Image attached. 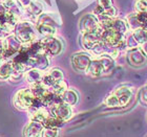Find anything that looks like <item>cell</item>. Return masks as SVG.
I'll return each instance as SVG.
<instances>
[{"instance_id":"cell-1","label":"cell","mask_w":147,"mask_h":137,"mask_svg":"<svg viewBox=\"0 0 147 137\" xmlns=\"http://www.w3.org/2000/svg\"><path fill=\"white\" fill-rule=\"evenodd\" d=\"M15 36L18 38L21 43H28L36 40V28L31 22L22 21L18 22L15 26Z\"/></svg>"},{"instance_id":"cell-2","label":"cell","mask_w":147,"mask_h":137,"mask_svg":"<svg viewBox=\"0 0 147 137\" xmlns=\"http://www.w3.org/2000/svg\"><path fill=\"white\" fill-rule=\"evenodd\" d=\"M35 100V95L32 91V89H21L19 90L14 96L13 103L14 106L19 110H28L30 107L33 105Z\"/></svg>"},{"instance_id":"cell-3","label":"cell","mask_w":147,"mask_h":137,"mask_svg":"<svg viewBox=\"0 0 147 137\" xmlns=\"http://www.w3.org/2000/svg\"><path fill=\"white\" fill-rule=\"evenodd\" d=\"M1 45L4 50V59H7L18 53V51L21 49L22 43L15 35H9L3 39Z\"/></svg>"},{"instance_id":"cell-4","label":"cell","mask_w":147,"mask_h":137,"mask_svg":"<svg viewBox=\"0 0 147 137\" xmlns=\"http://www.w3.org/2000/svg\"><path fill=\"white\" fill-rule=\"evenodd\" d=\"M41 44L44 49V51L49 55H58L63 49L62 42L54 36L44 37V39L41 40Z\"/></svg>"},{"instance_id":"cell-5","label":"cell","mask_w":147,"mask_h":137,"mask_svg":"<svg viewBox=\"0 0 147 137\" xmlns=\"http://www.w3.org/2000/svg\"><path fill=\"white\" fill-rule=\"evenodd\" d=\"M126 59H127L128 64L130 66H134V67H141L147 63V55L139 47L129 48V50L127 51Z\"/></svg>"},{"instance_id":"cell-6","label":"cell","mask_w":147,"mask_h":137,"mask_svg":"<svg viewBox=\"0 0 147 137\" xmlns=\"http://www.w3.org/2000/svg\"><path fill=\"white\" fill-rule=\"evenodd\" d=\"M101 42H102V39H101V29H100V27H98L94 31H89V33L83 34L82 46L86 50L92 51Z\"/></svg>"},{"instance_id":"cell-7","label":"cell","mask_w":147,"mask_h":137,"mask_svg":"<svg viewBox=\"0 0 147 137\" xmlns=\"http://www.w3.org/2000/svg\"><path fill=\"white\" fill-rule=\"evenodd\" d=\"M92 58L89 53L86 52H78L71 57V65L74 69L79 72H86Z\"/></svg>"},{"instance_id":"cell-8","label":"cell","mask_w":147,"mask_h":137,"mask_svg":"<svg viewBox=\"0 0 147 137\" xmlns=\"http://www.w3.org/2000/svg\"><path fill=\"white\" fill-rule=\"evenodd\" d=\"M51 113L53 116H56L57 118L61 119L64 122H67L73 116V110H71V105L64 102H60L56 105H53L51 107Z\"/></svg>"},{"instance_id":"cell-9","label":"cell","mask_w":147,"mask_h":137,"mask_svg":"<svg viewBox=\"0 0 147 137\" xmlns=\"http://www.w3.org/2000/svg\"><path fill=\"white\" fill-rule=\"evenodd\" d=\"M79 27L82 34L96 31L99 27L98 17L96 15H92V14H87L84 17H82V19L80 20Z\"/></svg>"},{"instance_id":"cell-10","label":"cell","mask_w":147,"mask_h":137,"mask_svg":"<svg viewBox=\"0 0 147 137\" xmlns=\"http://www.w3.org/2000/svg\"><path fill=\"white\" fill-rule=\"evenodd\" d=\"M113 94L119 100L120 106L126 107L134 95V88L130 86H122V87H119L117 89L116 91L113 92Z\"/></svg>"},{"instance_id":"cell-11","label":"cell","mask_w":147,"mask_h":137,"mask_svg":"<svg viewBox=\"0 0 147 137\" xmlns=\"http://www.w3.org/2000/svg\"><path fill=\"white\" fill-rule=\"evenodd\" d=\"M63 78H64V76H63L62 70H60L59 68H54L43 76L42 83L45 86H47L49 88H52L56 83L63 80Z\"/></svg>"},{"instance_id":"cell-12","label":"cell","mask_w":147,"mask_h":137,"mask_svg":"<svg viewBox=\"0 0 147 137\" xmlns=\"http://www.w3.org/2000/svg\"><path fill=\"white\" fill-rule=\"evenodd\" d=\"M96 58L98 59V61L100 62L103 76L109 74L113 70V68H115V61L113 60L115 59L111 55H109L108 53H103V55H100Z\"/></svg>"},{"instance_id":"cell-13","label":"cell","mask_w":147,"mask_h":137,"mask_svg":"<svg viewBox=\"0 0 147 137\" xmlns=\"http://www.w3.org/2000/svg\"><path fill=\"white\" fill-rule=\"evenodd\" d=\"M37 23H44V24L53 25L58 27L61 25V19L59 17L58 14H54V13H44L38 17L37 19Z\"/></svg>"},{"instance_id":"cell-14","label":"cell","mask_w":147,"mask_h":137,"mask_svg":"<svg viewBox=\"0 0 147 137\" xmlns=\"http://www.w3.org/2000/svg\"><path fill=\"white\" fill-rule=\"evenodd\" d=\"M28 112H30V119L31 120H36V122H40L42 124L51 115L49 111L46 110L45 106L40 107V108H30Z\"/></svg>"},{"instance_id":"cell-15","label":"cell","mask_w":147,"mask_h":137,"mask_svg":"<svg viewBox=\"0 0 147 137\" xmlns=\"http://www.w3.org/2000/svg\"><path fill=\"white\" fill-rule=\"evenodd\" d=\"M44 9V4L41 0H33V2L30 4L28 9L24 12L28 14V16L32 19H38Z\"/></svg>"},{"instance_id":"cell-16","label":"cell","mask_w":147,"mask_h":137,"mask_svg":"<svg viewBox=\"0 0 147 137\" xmlns=\"http://www.w3.org/2000/svg\"><path fill=\"white\" fill-rule=\"evenodd\" d=\"M43 128H44V125H43L42 122H36V120H31V122L24 129V136H28V137L41 136Z\"/></svg>"},{"instance_id":"cell-17","label":"cell","mask_w":147,"mask_h":137,"mask_svg":"<svg viewBox=\"0 0 147 137\" xmlns=\"http://www.w3.org/2000/svg\"><path fill=\"white\" fill-rule=\"evenodd\" d=\"M43 76H44V74L41 72V69H38V68H31V69L28 70V71L24 73V79H25V82L28 83L31 86H33V85H35V84H38V83L42 82Z\"/></svg>"},{"instance_id":"cell-18","label":"cell","mask_w":147,"mask_h":137,"mask_svg":"<svg viewBox=\"0 0 147 137\" xmlns=\"http://www.w3.org/2000/svg\"><path fill=\"white\" fill-rule=\"evenodd\" d=\"M86 73L89 74L90 76H94V78H99V76H103L101 65H100V62L98 61V59L97 58H94L92 60L88 68H87V70H86Z\"/></svg>"},{"instance_id":"cell-19","label":"cell","mask_w":147,"mask_h":137,"mask_svg":"<svg viewBox=\"0 0 147 137\" xmlns=\"http://www.w3.org/2000/svg\"><path fill=\"white\" fill-rule=\"evenodd\" d=\"M109 28H111V29H113V31H119V33L124 34V35H125L126 33H127V31L129 29L127 22H125L124 20H122V19H115V18H113V20L110 22Z\"/></svg>"},{"instance_id":"cell-20","label":"cell","mask_w":147,"mask_h":137,"mask_svg":"<svg viewBox=\"0 0 147 137\" xmlns=\"http://www.w3.org/2000/svg\"><path fill=\"white\" fill-rule=\"evenodd\" d=\"M37 31L40 35H42L43 37H51L55 36L56 31H57V27L53 26V25L44 24V23H37Z\"/></svg>"},{"instance_id":"cell-21","label":"cell","mask_w":147,"mask_h":137,"mask_svg":"<svg viewBox=\"0 0 147 137\" xmlns=\"http://www.w3.org/2000/svg\"><path fill=\"white\" fill-rule=\"evenodd\" d=\"M13 72H14V66L12 61L5 62L0 65V80L11 79Z\"/></svg>"},{"instance_id":"cell-22","label":"cell","mask_w":147,"mask_h":137,"mask_svg":"<svg viewBox=\"0 0 147 137\" xmlns=\"http://www.w3.org/2000/svg\"><path fill=\"white\" fill-rule=\"evenodd\" d=\"M32 91L34 93L35 98H41L42 100L44 96H45L49 91V88L47 86H45L42 82L38 83V84H35V85L32 86Z\"/></svg>"},{"instance_id":"cell-23","label":"cell","mask_w":147,"mask_h":137,"mask_svg":"<svg viewBox=\"0 0 147 137\" xmlns=\"http://www.w3.org/2000/svg\"><path fill=\"white\" fill-rule=\"evenodd\" d=\"M61 98H62V102H64V103L68 104V105H71V106H75L77 103H78V94H77V92L73 89H67L66 91L61 95Z\"/></svg>"},{"instance_id":"cell-24","label":"cell","mask_w":147,"mask_h":137,"mask_svg":"<svg viewBox=\"0 0 147 137\" xmlns=\"http://www.w3.org/2000/svg\"><path fill=\"white\" fill-rule=\"evenodd\" d=\"M132 36L138 44H143L147 41V29L143 27L137 28L135 31H132Z\"/></svg>"},{"instance_id":"cell-25","label":"cell","mask_w":147,"mask_h":137,"mask_svg":"<svg viewBox=\"0 0 147 137\" xmlns=\"http://www.w3.org/2000/svg\"><path fill=\"white\" fill-rule=\"evenodd\" d=\"M127 24H128L129 29H131V31H135L137 28L141 27V23H140V20H139L138 13H134V14H130V15L127 16Z\"/></svg>"},{"instance_id":"cell-26","label":"cell","mask_w":147,"mask_h":137,"mask_svg":"<svg viewBox=\"0 0 147 137\" xmlns=\"http://www.w3.org/2000/svg\"><path fill=\"white\" fill-rule=\"evenodd\" d=\"M63 124H64V122H63V120L57 118L56 116H53V115H49V118L43 122L44 127H49V128H56V129H59L60 127H62V126H63Z\"/></svg>"},{"instance_id":"cell-27","label":"cell","mask_w":147,"mask_h":137,"mask_svg":"<svg viewBox=\"0 0 147 137\" xmlns=\"http://www.w3.org/2000/svg\"><path fill=\"white\" fill-rule=\"evenodd\" d=\"M51 90H52L55 94L57 95H60L61 96L63 93H64L66 90H67V84L63 81V80H61V81H59V82H57L55 84V85L53 86L52 88H49Z\"/></svg>"},{"instance_id":"cell-28","label":"cell","mask_w":147,"mask_h":137,"mask_svg":"<svg viewBox=\"0 0 147 137\" xmlns=\"http://www.w3.org/2000/svg\"><path fill=\"white\" fill-rule=\"evenodd\" d=\"M2 3H3V5L5 6L6 9L12 11V12L16 13V14L19 15V9H20V6H19L17 0H4Z\"/></svg>"},{"instance_id":"cell-29","label":"cell","mask_w":147,"mask_h":137,"mask_svg":"<svg viewBox=\"0 0 147 137\" xmlns=\"http://www.w3.org/2000/svg\"><path fill=\"white\" fill-rule=\"evenodd\" d=\"M105 105L107 107H109V108H121L119 100H118V98H117L113 93L106 98V100H105Z\"/></svg>"},{"instance_id":"cell-30","label":"cell","mask_w":147,"mask_h":137,"mask_svg":"<svg viewBox=\"0 0 147 137\" xmlns=\"http://www.w3.org/2000/svg\"><path fill=\"white\" fill-rule=\"evenodd\" d=\"M57 135H58V129L49 128V127H44L41 133V136L43 137H55Z\"/></svg>"},{"instance_id":"cell-31","label":"cell","mask_w":147,"mask_h":137,"mask_svg":"<svg viewBox=\"0 0 147 137\" xmlns=\"http://www.w3.org/2000/svg\"><path fill=\"white\" fill-rule=\"evenodd\" d=\"M137 12H146L147 11V0H138L136 2Z\"/></svg>"},{"instance_id":"cell-32","label":"cell","mask_w":147,"mask_h":137,"mask_svg":"<svg viewBox=\"0 0 147 137\" xmlns=\"http://www.w3.org/2000/svg\"><path fill=\"white\" fill-rule=\"evenodd\" d=\"M17 2H18L19 6H20V9L24 12L25 9L30 6V4L33 2V0H17Z\"/></svg>"},{"instance_id":"cell-33","label":"cell","mask_w":147,"mask_h":137,"mask_svg":"<svg viewBox=\"0 0 147 137\" xmlns=\"http://www.w3.org/2000/svg\"><path fill=\"white\" fill-rule=\"evenodd\" d=\"M98 5L102 9H108L113 6V0H98Z\"/></svg>"},{"instance_id":"cell-34","label":"cell","mask_w":147,"mask_h":137,"mask_svg":"<svg viewBox=\"0 0 147 137\" xmlns=\"http://www.w3.org/2000/svg\"><path fill=\"white\" fill-rule=\"evenodd\" d=\"M141 101L143 104L147 105V87L142 89L141 91Z\"/></svg>"},{"instance_id":"cell-35","label":"cell","mask_w":147,"mask_h":137,"mask_svg":"<svg viewBox=\"0 0 147 137\" xmlns=\"http://www.w3.org/2000/svg\"><path fill=\"white\" fill-rule=\"evenodd\" d=\"M4 60V50L2 45H0V65L2 64V61Z\"/></svg>"},{"instance_id":"cell-36","label":"cell","mask_w":147,"mask_h":137,"mask_svg":"<svg viewBox=\"0 0 147 137\" xmlns=\"http://www.w3.org/2000/svg\"><path fill=\"white\" fill-rule=\"evenodd\" d=\"M141 45H142V50H143L145 55H147V41L143 43V44H141Z\"/></svg>"},{"instance_id":"cell-37","label":"cell","mask_w":147,"mask_h":137,"mask_svg":"<svg viewBox=\"0 0 147 137\" xmlns=\"http://www.w3.org/2000/svg\"><path fill=\"white\" fill-rule=\"evenodd\" d=\"M78 1H81V0H78Z\"/></svg>"}]
</instances>
